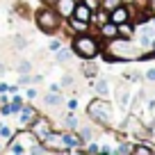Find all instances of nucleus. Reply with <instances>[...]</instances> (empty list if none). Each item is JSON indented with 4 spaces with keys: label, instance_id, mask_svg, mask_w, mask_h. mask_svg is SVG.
<instances>
[{
    "label": "nucleus",
    "instance_id": "1",
    "mask_svg": "<svg viewBox=\"0 0 155 155\" xmlns=\"http://www.w3.org/2000/svg\"><path fill=\"white\" fill-rule=\"evenodd\" d=\"M103 57H105V62H135V59H139V48H135L132 46V39H121L116 37L112 39V41H105V46H103Z\"/></svg>",
    "mask_w": 155,
    "mask_h": 155
},
{
    "label": "nucleus",
    "instance_id": "2",
    "mask_svg": "<svg viewBox=\"0 0 155 155\" xmlns=\"http://www.w3.org/2000/svg\"><path fill=\"white\" fill-rule=\"evenodd\" d=\"M103 46H105V41H103L98 34H75V37L71 39V50L75 57L80 59H96L98 55L103 53Z\"/></svg>",
    "mask_w": 155,
    "mask_h": 155
},
{
    "label": "nucleus",
    "instance_id": "3",
    "mask_svg": "<svg viewBox=\"0 0 155 155\" xmlns=\"http://www.w3.org/2000/svg\"><path fill=\"white\" fill-rule=\"evenodd\" d=\"M34 23H37V28L41 30L44 34H55L64 25V18L55 12V7L44 5L41 9L34 12Z\"/></svg>",
    "mask_w": 155,
    "mask_h": 155
},
{
    "label": "nucleus",
    "instance_id": "4",
    "mask_svg": "<svg viewBox=\"0 0 155 155\" xmlns=\"http://www.w3.org/2000/svg\"><path fill=\"white\" fill-rule=\"evenodd\" d=\"M87 116L89 121L98 123V126H110L112 119H114V110H112V103H107V98H94L87 105Z\"/></svg>",
    "mask_w": 155,
    "mask_h": 155
},
{
    "label": "nucleus",
    "instance_id": "5",
    "mask_svg": "<svg viewBox=\"0 0 155 155\" xmlns=\"http://www.w3.org/2000/svg\"><path fill=\"white\" fill-rule=\"evenodd\" d=\"M30 130H32L34 135H37V139H39V141H44L46 137L50 135V132H55V128H53V123H50L48 119H46V116H41V114H39L37 119H34V123L30 126Z\"/></svg>",
    "mask_w": 155,
    "mask_h": 155
},
{
    "label": "nucleus",
    "instance_id": "6",
    "mask_svg": "<svg viewBox=\"0 0 155 155\" xmlns=\"http://www.w3.org/2000/svg\"><path fill=\"white\" fill-rule=\"evenodd\" d=\"M135 39H137V44H139V48H148V46H153V41H155V28H148V25L144 23L139 30H137Z\"/></svg>",
    "mask_w": 155,
    "mask_h": 155
},
{
    "label": "nucleus",
    "instance_id": "7",
    "mask_svg": "<svg viewBox=\"0 0 155 155\" xmlns=\"http://www.w3.org/2000/svg\"><path fill=\"white\" fill-rule=\"evenodd\" d=\"M132 12H135V9H132L130 5L123 2V5H119L116 9L110 12V21H112V23H116V25H119V23H126V21H132Z\"/></svg>",
    "mask_w": 155,
    "mask_h": 155
},
{
    "label": "nucleus",
    "instance_id": "8",
    "mask_svg": "<svg viewBox=\"0 0 155 155\" xmlns=\"http://www.w3.org/2000/svg\"><path fill=\"white\" fill-rule=\"evenodd\" d=\"M39 116V110L37 107H32V105H25L23 103V107H21V112H18V126L21 128H30L34 123V119Z\"/></svg>",
    "mask_w": 155,
    "mask_h": 155
},
{
    "label": "nucleus",
    "instance_id": "9",
    "mask_svg": "<svg viewBox=\"0 0 155 155\" xmlns=\"http://www.w3.org/2000/svg\"><path fill=\"white\" fill-rule=\"evenodd\" d=\"M96 32H98V37H101L103 41H112V39H116V37H119L116 23H112V21H105V23L96 25Z\"/></svg>",
    "mask_w": 155,
    "mask_h": 155
},
{
    "label": "nucleus",
    "instance_id": "10",
    "mask_svg": "<svg viewBox=\"0 0 155 155\" xmlns=\"http://www.w3.org/2000/svg\"><path fill=\"white\" fill-rule=\"evenodd\" d=\"M78 0H55V12H57L59 16H62L64 21L68 18V16H73V9H75Z\"/></svg>",
    "mask_w": 155,
    "mask_h": 155
},
{
    "label": "nucleus",
    "instance_id": "11",
    "mask_svg": "<svg viewBox=\"0 0 155 155\" xmlns=\"http://www.w3.org/2000/svg\"><path fill=\"white\" fill-rule=\"evenodd\" d=\"M64 23L68 25V30H71L73 34H84V32H89V30H91V23H87V21H80V18H75V16H68Z\"/></svg>",
    "mask_w": 155,
    "mask_h": 155
},
{
    "label": "nucleus",
    "instance_id": "12",
    "mask_svg": "<svg viewBox=\"0 0 155 155\" xmlns=\"http://www.w3.org/2000/svg\"><path fill=\"white\" fill-rule=\"evenodd\" d=\"M91 87H94V91H96L98 94V96H101V98H107V96H110V91H112V89H110V82H107V80H105V78H94V80H91Z\"/></svg>",
    "mask_w": 155,
    "mask_h": 155
},
{
    "label": "nucleus",
    "instance_id": "13",
    "mask_svg": "<svg viewBox=\"0 0 155 155\" xmlns=\"http://www.w3.org/2000/svg\"><path fill=\"white\" fill-rule=\"evenodd\" d=\"M116 30H119V37H121V39H135V34H137V25L132 23V21L119 23V25H116Z\"/></svg>",
    "mask_w": 155,
    "mask_h": 155
},
{
    "label": "nucleus",
    "instance_id": "14",
    "mask_svg": "<svg viewBox=\"0 0 155 155\" xmlns=\"http://www.w3.org/2000/svg\"><path fill=\"white\" fill-rule=\"evenodd\" d=\"M73 16H75V18H80V21H87V23H91V18H94V12L89 9L87 5L78 2V5H75V9H73Z\"/></svg>",
    "mask_w": 155,
    "mask_h": 155
},
{
    "label": "nucleus",
    "instance_id": "15",
    "mask_svg": "<svg viewBox=\"0 0 155 155\" xmlns=\"http://www.w3.org/2000/svg\"><path fill=\"white\" fill-rule=\"evenodd\" d=\"M82 75L87 78V80H94V78L98 75V66L94 59H82Z\"/></svg>",
    "mask_w": 155,
    "mask_h": 155
},
{
    "label": "nucleus",
    "instance_id": "16",
    "mask_svg": "<svg viewBox=\"0 0 155 155\" xmlns=\"http://www.w3.org/2000/svg\"><path fill=\"white\" fill-rule=\"evenodd\" d=\"M55 57H57L59 64H66L68 59L73 57V50H71V48H64V46H62L59 50H55Z\"/></svg>",
    "mask_w": 155,
    "mask_h": 155
},
{
    "label": "nucleus",
    "instance_id": "17",
    "mask_svg": "<svg viewBox=\"0 0 155 155\" xmlns=\"http://www.w3.org/2000/svg\"><path fill=\"white\" fill-rule=\"evenodd\" d=\"M44 103H46L48 107H57L59 103H62V98H59V91H48V94L44 96Z\"/></svg>",
    "mask_w": 155,
    "mask_h": 155
},
{
    "label": "nucleus",
    "instance_id": "18",
    "mask_svg": "<svg viewBox=\"0 0 155 155\" xmlns=\"http://www.w3.org/2000/svg\"><path fill=\"white\" fill-rule=\"evenodd\" d=\"M64 123H66V128L68 130H78V116H75V112H71L68 110V114H64Z\"/></svg>",
    "mask_w": 155,
    "mask_h": 155
},
{
    "label": "nucleus",
    "instance_id": "19",
    "mask_svg": "<svg viewBox=\"0 0 155 155\" xmlns=\"http://www.w3.org/2000/svg\"><path fill=\"white\" fill-rule=\"evenodd\" d=\"M132 148H135V144H130V141H121V144L116 146L112 153H116V155H130Z\"/></svg>",
    "mask_w": 155,
    "mask_h": 155
},
{
    "label": "nucleus",
    "instance_id": "20",
    "mask_svg": "<svg viewBox=\"0 0 155 155\" xmlns=\"http://www.w3.org/2000/svg\"><path fill=\"white\" fill-rule=\"evenodd\" d=\"M78 135L82 137V141H84V144L94 139V130H91L89 126H78Z\"/></svg>",
    "mask_w": 155,
    "mask_h": 155
},
{
    "label": "nucleus",
    "instance_id": "21",
    "mask_svg": "<svg viewBox=\"0 0 155 155\" xmlns=\"http://www.w3.org/2000/svg\"><path fill=\"white\" fill-rule=\"evenodd\" d=\"M119 5H123V0H101V9H105L110 14L112 9H116Z\"/></svg>",
    "mask_w": 155,
    "mask_h": 155
},
{
    "label": "nucleus",
    "instance_id": "22",
    "mask_svg": "<svg viewBox=\"0 0 155 155\" xmlns=\"http://www.w3.org/2000/svg\"><path fill=\"white\" fill-rule=\"evenodd\" d=\"M12 137H14V130H12L9 126H5V123H0V139H5V141H9Z\"/></svg>",
    "mask_w": 155,
    "mask_h": 155
},
{
    "label": "nucleus",
    "instance_id": "23",
    "mask_svg": "<svg viewBox=\"0 0 155 155\" xmlns=\"http://www.w3.org/2000/svg\"><path fill=\"white\" fill-rule=\"evenodd\" d=\"M132 153H135V155H150V153H155V150H153V146L139 144V146H135V148H132Z\"/></svg>",
    "mask_w": 155,
    "mask_h": 155
},
{
    "label": "nucleus",
    "instance_id": "24",
    "mask_svg": "<svg viewBox=\"0 0 155 155\" xmlns=\"http://www.w3.org/2000/svg\"><path fill=\"white\" fill-rule=\"evenodd\" d=\"M16 71H18V75H21V73H30V71H32V62H28V59L18 62V64H16Z\"/></svg>",
    "mask_w": 155,
    "mask_h": 155
},
{
    "label": "nucleus",
    "instance_id": "25",
    "mask_svg": "<svg viewBox=\"0 0 155 155\" xmlns=\"http://www.w3.org/2000/svg\"><path fill=\"white\" fill-rule=\"evenodd\" d=\"M9 153H16V155H21V153H25V146L23 144H18V141H9Z\"/></svg>",
    "mask_w": 155,
    "mask_h": 155
},
{
    "label": "nucleus",
    "instance_id": "26",
    "mask_svg": "<svg viewBox=\"0 0 155 155\" xmlns=\"http://www.w3.org/2000/svg\"><path fill=\"white\" fill-rule=\"evenodd\" d=\"M78 2H82V5H87L91 12H96L98 7H101V0H78Z\"/></svg>",
    "mask_w": 155,
    "mask_h": 155
},
{
    "label": "nucleus",
    "instance_id": "27",
    "mask_svg": "<svg viewBox=\"0 0 155 155\" xmlns=\"http://www.w3.org/2000/svg\"><path fill=\"white\" fill-rule=\"evenodd\" d=\"M87 144H89V146H87V148H84V153L94 155V153H98V150H101V146H98V144H96V141H94V139H91V141H87Z\"/></svg>",
    "mask_w": 155,
    "mask_h": 155
},
{
    "label": "nucleus",
    "instance_id": "28",
    "mask_svg": "<svg viewBox=\"0 0 155 155\" xmlns=\"http://www.w3.org/2000/svg\"><path fill=\"white\" fill-rule=\"evenodd\" d=\"M59 48H62V41H59V39H50L48 50H53V53H55V50H59Z\"/></svg>",
    "mask_w": 155,
    "mask_h": 155
},
{
    "label": "nucleus",
    "instance_id": "29",
    "mask_svg": "<svg viewBox=\"0 0 155 155\" xmlns=\"http://www.w3.org/2000/svg\"><path fill=\"white\" fill-rule=\"evenodd\" d=\"M25 96H28L30 101H34V98H37V89H34V87H28V89H25Z\"/></svg>",
    "mask_w": 155,
    "mask_h": 155
},
{
    "label": "nucleus",
    "instance_id": "30",
    "mask_svg": "<svg viewBox=\"0 0 155 155\" xmlns=\"http://www.w3.org/2000/svg\"><path fill=\"white\" fill-rule=\"evenodd\" d=\"M144 78L148 80V82H155V68H148V71L144 73Z\"/></svg>",
    "mask_w": 155,
    "mask_h": 155
},
{
    "label": "nucleus",
    "instance_id": "31",
    "mask_svg": "<svg viewBox=\"0 0 155 155\" xmlns=\"http://www.w3.org/2000/svg\"><path fill=\"white\" fill-rule=\"evenodd\" d=\"M0 114H2V116H9V114H12L9 103H2V107H0Z\"/></svg>",
    "mask_w": 155,
    "mask_h": 155
},
{
    "label": "nucleus",
    "instance_id": "32",
    "mask_svg": "<svg viewBox=\"0 0 155 155\" xmlns=\"http://www.w3.org/2000/svg\"><path fill=\"white\" fill-rule=\"evenodd\" d=\"M73 84V75H64L62 78V87H71Z\"/></svg>",
    "mask_w": 155,
    "mask_h": 155
},
{
    "label": "nucleus",
    "instance_id": "33",
    "mask_svg": "<svg viewBox=\"0 0 155 155\" xmlns=\"http://www.w3.org/2000/svg\"><path fill=\"white\" fill-rule=\"evenodd\" d=\"M66 107H68L71 112H75V110H78V98H71V101L66 103Z\"/></svg>",
    "mask_w": 155,
    "mask_h": 155
},
{
    "label": "nucleus",
    "instance_id": "34",
    "mask_svg": "<svg viewBox=\"0 0 155 155\" xmlns=\"http://www.w3.org/2000/svg\"><path fill=\"white\" fill-rule=\"evenodd\" d=\"M14 46H16V48H23V46H25V39L23 37H14Z\"/></svg>",
    "mask_w": 155,
    "mask_h": 155
},
{
    "label": "nucleus",
    "instance_id": "35",
    "mask_svg": "<svg viewBox=\"0 0 155 155\" xmlns=\"http://www.w3.org/2000/svg\"><path fill=\"white\" fill-rule=\"evenodd\" d=\"M21 91V84H9V94H18Z\"/></svg>",
    "mask_w": 155,
    "mask_h": 155
},
{
    "label": "nucleus",
    "instance_id": "36",
    "mask_svg": "<svg viewBox=\"0 0 155 155\" xmlns=\"http://www.w3.org/2000/svg\"><path fill=\"white\" fill-rule=\"evenodd\" d=\"M0 94H9V84H5V82H0Z\"/></svg>",
    "mask_w": 155,
    "mask_h": 155
},
{
    "label": "nucleus",
    "instance_id": "37",
    "mask_svg": "<svg viewBox=\"0 0 155 155\" xmlns=\"http://www.w3.org/2000/svg\"><path fill=\"white\" fill-rule=\"evenodd\" d=\"M98 153H103V155H110V153H112V148H110V146H101V150H98Z\"/></svg>",
    "mask_w": 155,
    "mask_h": 155
},
{
    "label": "nucleus",
    "instance_id": "38",
    "mask_svg": "<svg viewBox=\"0 0 155 155\" xmlns=\"http://www.w3.org/2000/svg\"><path fill=\"white\" fill-rule=\"evenodd\" d=\"M148 12L155 16V0H148Z\"/></svg>",
    "mask_w": 155,
    "mask_h": 155
},
{
    "label": "nucleus",
    "instance_id": "39",
    "mask_svg": "<svg viewBox=\"0 0 155 155\" xmlns=\"http://www.w3.org/2000/svg\"><path fill=\"white\" fill-rule=\"evenodd\" d=\"M41 5H48V7H53V5H55V0H41Z\"/></svg>",
    "mask_w": 155,
    "mask_h": 155
},
{
    "label": "nucleus",
    "instance_id": "40",
    "mask_svg": "<svg viewBox=\"0 0 155 155\" xmlns=\"http://www.w3.org/2000/svg\"><path fill=\"white\" fill-rule=\"evenodd\" d=\"M0 73H5V64H0Z\"/></svg>",
    "mask_w": 155,
    "mask_h": 155
},
{
    "label": "nucleus",
    "instance_id": "41",
    "mask_svg": "<svg viewBox=\"0 0 155 155\" xmlns=\"http://www.w3.org/2000/svg\"><path fill=\"white\" fill-rule=\"evenodd\" d=\"M0 148H2V141H0Z\"/></svg>",
    "mask_w": 155,
    "mask_h": 155
}]
</instances>
